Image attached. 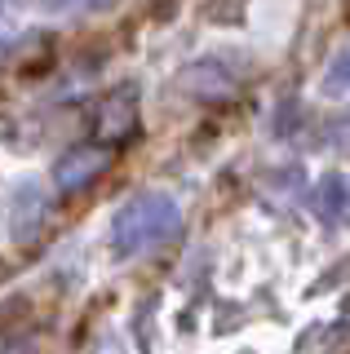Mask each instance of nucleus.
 <instances>
[{
	"mask_svg": "<svg viewBox=\"0 0 350 354\" xmlns=\"http://www.w3.org/2000/svg\"><path fill=\"white\" fill-rule=\"evenodd\" d=\"M315 213H320L324 221H337L350 213V177L342 173H328L320 182V191H315Z\"/></svg>",
	"mask_w": 350,
	"mask_h": 354,
	"instance_id": "nucleus-6",
	"label": "nucleus"
},
{
	"mask_svg": "<svg viewBox=\"0 0 350 354\" xmlns=\"http://www.w3.org/2000/svg\"><path fill=\"white\" fill-rule=\"evenodd\" d=\"M93 354H125V346H120V337H102V346H98Z\"/></svg>",
	"mask_w": 350,
	"mask_h": 354,
	"instance_id": "nucleus-8",
	"label": "nucleus"
},
{
	"mask_svg": "<svg viewBox=\"0 0 350 354\" xmlns=\"http://www.w3.org/2000/svg\"><path fill=\"white\" fill-rule=\"evenodd\" d=\"M138 84L133 80H125V84H116L111 93L102 97V106H98V142H102L107 151L111 147H125L129 138L138 133Z\"/></svg>",
	"mask_w": 350,
	"mask_h": 354,
	"instance_id": "nucleus-2",
	"label": "nucleus"
},
{
	"mask_svg": "<svg viewBox=\"0 0 350 354\" xmlns=\"http://www.w3.org/2000/svg\"><path fill=\"white\" fill-rule=\"evenodd\" d=\"M111 5H120V0H84V9H111Z\"/></svg>",
	"mask_w": 350,
	"mask_h": 354,
	"instance_id": "nucleus-9",
	"label": "nucleus"
},
{
	"mask_svg": "<svg viewBox=\"0 0 350 354\" xmlns=\"http://www.w3.org/2000/svg\"><path fill=\"white\" fill-rule=\"evenodd\" d=\"M239 75L226 66L222 58H200V62H191L187 71H182V88L195 97H222V93H231Z\"/></svg>",
	"mask_w": 350,
	"mask_h": 354,
	"instance_id": "nucleus-4",
	"label": "nucleus"
},
{
	"mask_svg": "<svg viewBox=\"0 0 350 354\" xmlns=\"http://www.w3.org/2000/svg\"><path fill=\"white\" fill-rule=\"evenodd\" d=\"M107 160H111V151H107V147L67 151L58 164H53V182H58V191H80V186H89L93 177L107 169Z\"/></svg>",
	"mask_w": 350,
	"mask_h": 354,
	"instance_id": "nucleus-3",
	"label": "nucleus"
},
{
	"mask_svg": "<svg viewBox=\"0 0 350 354\" xmlns=\"http://www.w3.org/2000/svg\"><path fill=\"white\" fill-rule=\"evenodd\" d=\"M178 226H182V208L173 204V195L142 191L111 217V252L120 261L142 257V252L169 243L178 235Z\"/></svg>",
	"mask_w": 350,
	"mask_h": 354,
	"instance_id": "nucleus-1",
	"label": "nucleus"
},
{
	"mask_svg": "<svg viewBox=\"0 0 350 354\" xmlns=\"http://www.w3.org/2000/svg\"><path fill=\"white\" fill-rule=\"evenodd\" d=\"M45 208H49V199H45V191H40L36 182H23L14 195H9V221H14V239H18V243L40 230Z\"/></svg>",
	"mask_w": 350,
	"mask_h": 354,
	"instance_id": "nucleus-5",
	"label": "nucleus"
},
{
	"mask_svg": "<svg viewBox=\"0 0 350 354\" xmlns=\"http://www.w3.org/2000/svg\"><path fill=\"white\" fill-rule=\"evenodd\" d=\"M320 93H324V97H350V44H346V49L324 66Z\"/></svg>",
	"mask_w": 350,
	"mask_h": 354,
	"instance_id": "nucleus-7",
	"label": "nucleus"
}]
</instances>
